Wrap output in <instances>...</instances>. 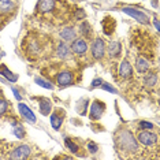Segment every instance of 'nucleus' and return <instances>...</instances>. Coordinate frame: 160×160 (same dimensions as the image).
<instances>
[{
	"instance_id": "1",
	"label": "nucleus",
	"mask_w": 160,
	"mask_h": 160,
	"mask_svg": "<svg viewBox=\"0 0 160 160\" xmlns=\"http://www.w3.org/2000/svg\"><path fill=\"white\" fill-rule=\"evenodd\" d=\"M22 49L29 59L38 58L44 51V42L40 40L37 34H29L22 42Z\"/></svg>"
},
{
	"instance_id": "2",
	"label": "nucleus",
	"mask_w": 160,
	"mask_h": 160,
	"mask_svg": "<svg viewBox=\"0 0 160 160\" xmlns=\"http://www.w3.org/2000/svg\"><path fill=\"white\" fill-rule=\"evenodd\" d=\"M118 144L125 152H137L138 151V145H137V140L133 137V134L127 130L119 133L118 136Z\"/></svg>"
},
{
	"instance_id": "3",
	"label": "nucleus",
	"mask_w": 160,
	"mask_h": 160,
	"mask_svg": "<svg viewBox=\"0 0 160 160\" xmlns=\"http://www.w3.org/2000/svg\"><path fill=\"white\" fill-rule=\"evenodd\" d=\"M74 72L68 71V70H64V71H60L59 74L56 75V83L60 86V88H67V86H71L74 85Z\"/></svg>"
},
{
	"instance_id": "4",
	"label": "nucleus",
	"mask_w": 160,
	"mask_h": 160,
	"mask_svg": "<svg viewBox=\"0 0 160 160\" xmlns=\"http://www.w3.org/2000/svg\"><path fill=\"white\" fill-rule=\"evenodd\" d=\"M122 11L125 14H127L129 17H133L134 19H137L138 22H141V23L148 25L149 22H151L147 14H144L142 11H140V10L134 8V7H122Z\"/></svg>"
},
{
	"instance_id": "5",
	"label": "nucleus",
	"mask_w": 160,
	"mask_h": 160,
	"mask_svg": "<svg viewBox=\"0 0 160 160\" xmlns=\"http://www.w3.org/2000/svg\"><path fill=\"white\" fill-rule=\"evenodd\" d=\"M90 51H92V56L94 59H101L105 53V44L101 38H94L92 42V47H90Z\"/></svg>"
},
{
	"instance_id": "6",
	"label": "nucleus",
	"mask_w": 160,
	"mask_h": 160,
	"mask_svg": "<svg viewBox=\"0 0 160 160\" xmlns=\"http://www.w3.org/2000/svg\"><path fill=\"white\" fill-rule=\"evenodd\" d=\"M137 140L140 141L142 145H145V147H152V145H155L156 142H158V136H156L155 133H151V132H148V130H144V132L138 133Z\"/></svg>"
},
{
	"instance_id": "7",
	"label": "nucleus",
	"mask_w": 160,
	"mask_h": 160,
	"mask_svg": "<svg viewBox=\"0 0 160 160\" xmlns=\"http://www.w3.org/2000/svg\"><path fill=\"white\" fill-rule=\"evenodd\" d=\"M104 111H105V104L100 100H94L92 107H90V119H92V121L100 119Z\"/></svg>"
},
{
	"instance_id": "8",
	"label": "nucleus",
	"mask_w": 160,
	"mask_h": 160,
	"mask_svg": "<svg viewBox=\"0 0 160 160\" xmlns=\"http://www.w3.org/2000/svg\"><path fill=\"white\" fill-rule=\"evenodd\" d=\"M30 152L32 149L29 145H19V147H17L14 151L11 152V155H10V158L11 159H28L29 156H30Z\"/></svg>"
},
{
	"instance_id": "9",
	"label": "nucleus",
	"mask_w": 160,
	"mask_h": 160,
	"mask_svg": "<svg viewBox=\"0 0 160 160\" xmlns=\"http://www.w3.org/2000/svg\"><path fill=\"white\" fill-rule=\"evenodd\" d=\"M56 8V0H38L37 3V11L41 14H48L55 11Z\"/></svg>"
},
{
	"instance_id": "10",
	"label": "nucleus",
	"mask_w": 160,
	"mask_h": 160,
	"mask_svg": "<svg viewBox=\"0 0 160 160\" xmlns=\"http://www.w3.org/2000/svg\"><path fill=\"white\" fill-rule=\"evenodd\" d=\"M63 119H64V111L55 110L51 115V125L55 130H59L62 123H63Z\"/></svg>"
},
{
	"instance_id": "11",
	"label": "nucleus",
	"mask_w": 160,
	"mask_h": 160,
	"mask_svg": "<svg viewBox=\"0 0 160 160\" xmlns=\"http://www.w3.org/2000/svg\"><path fill=\"white\" fill-rule=\"evenodd\" d=\"M71 51L75 53V55H83V53L88 51V44H86V41L82 38L74 40L71 44Z\"/></svg>"
},
{
	"instance_id": "12",
	"label": "nucleus",
	"mask_w": 160,
	"mask_h": 160,
	"mask_svg": "<svg viewBox=\"0 0 160 160\" xmlns=\"http://www.w3.org/2000/svg\"><path fill=\"white\" fill-rule=\"evenodd\" d=\"M18 110H19V114L22 115L23 118L26 119V121L32 122V123H34V122H36V115L33 114V111H32L26 104L19 103V105H18Z\"/></svg>"
},
{
	"instance_id": "13",
	"label": "nucleus",
	"mask_w": 160,
	"mask_h": 160,
	"mask_svg": "<svg viewBox=\"0 0 160 160\" xmlns=\"http://www.w3.org/2000/svg\"><path fill=\"white\" fill-rule=\"evenodd\" d=\"M119 74H121L122 78H132L133 75V67L130 64V62L125 59L121 63V67H119Z\"/></svg>"
},
{
	"instance_id": "14",
	"label": "nucleus",
	"mask_w": 160,
	"mask_h": 160,
	"mask_svg": "<svg viewBox=\"0 0 160 160\" xmlns=\"http://www.w3.org/2000/svg\"><path fill=\"white\" fill-rule=\"evenodd\" d=\"M15 10V3L12 0H0V15H7Z\"/></svg>"
},
{
	"instance_id": "15",
	"label": "nucleus",
	"mask_w": 160,
	"mask_h": 160,
	"mask_svg": "<svg viewBox=\"0 0 160 160\" xmlns=\"http://www.w3.org/2000/svg\"><path fill=\"white\" fill-rule=\"evenodd\" d=\"M115 26H116L115 19H112L111 17H105L104 18V21H103V30H104V33L107 36H111L112 33H114Z\"/></svg>"
},
{
	"instance_id": "16",
	"label": "nucleus",
	"mask_w": 160,
	"mask_h": 160,
	"mask_svg": "<svg viewBox=\"0 0 160 160\" xmlns=\"http://www.w3.org/2000/svg\"><path fill=\"white\" fill-rule=\"evenodd\" d=\"M149 67H151V64H149L148 59H145L144 56H138L136 59V68H137V71L140 72V74L147 72L149 70Z\"/></svg>"
},
{
	"instance_id": "17",
	"label": "nucleus",
	"mask_w": 160,
	"mask_h": 160,
	"mask_svg": "<svg viewBox=\"0 0 160 160\" xmlns=\"http://www.w3.org/2000/svg\"><path fill=\"white\" fill-rule=\"evenodd\" d=\"M121 51H122V45L119 41H111L108 44V55L111 58H118L121 55Z\"/></svg>"
},
{
	"instance_id": "18",
	"label": "nucleus",
	"mask_w": 160,
	"mask_h": 160,
	"mask_svg": "<svg viewBox=\"0 0 160 160\" xmlns=\"http://www.w3.org/2000/svg\"><path fill=\"white\" fill-rule=\"evenodd\" d=\"M0 74H2L4 78L8 79L10 82H17L18 81V75L14 74V72L10 70L6 64H0Z\"/></svg>"
},
{
	"instance_id": "19",
	"label": "nucleus",
	"mask_w": 160,
	"mask_h": 160,
	"mask_svg": "<svg viewBox=\"0 0 160 160\" xmlns=\"http://www.w3.org/2000/svg\"><path fill=\"white\" fill-rule=\"evenodd\" d=\"M75 36H77V33H75L74 28H64L63 30L60 32V37L63 38L64 41H74Z\"/></svg>"
},
{
	"instance_id": "20",
	"label": "nucleus",
	"mask_w": 160,
	"mask_h": 160,
	"mask_svg": "<svg viewBox=\"0 0 160 160\" xmlns=\"http://www.w3.org/2000/svg\"><path fill=\"white\" fill-rule=\"evenodd\" d=\"M56 53L60 59H67V58L70 56V49H68L66 42H63V41L59 42V45H58V48H56Z\"/></svg>"
},
{
	"instance_id": "21",
	"label": "nucleus",
	"mask_w": 160,
	"mask_h": 160,
	"mask_svg": "<svg viewBox=\"0 0 160 160\" xmlns=\"http://www.w3.org/2000/svg\"><path fill=\"white\" fill-rule=\"evenodd\" d=\"M51 110H52V103H51V100L45 99V97H41V99H40V111H41V114L48 115Z\"/></svg>"
},
{
	"instance_id": "22",
	"label": "nucleus",
	"mask_w": 160,
	"mask_h": 160,
	"mask_svg": "<svg viewBox=\"0 0 160 160\" xmlns=\"http://www.w3.org/2000/svg\"><path fill=\"white\" fill-rule=\"evenodd\" d=\"M156 82H158V75L155 74V72H148L147 75H145L144 78V85L148 86V88H153L156 85Z\"/></svg>"
},
{
	"instance_id": "23",
	"label": "nucleus",
	"mask_w": 160,
	"mask_h": 160,
	"mask_svg": "<svg viewBox=\"0 0 160 160\" xmlns=\"http://www.w3.org/2000/svg\"><path fill=\"white\" fill-rule=\"evenodd\" d=\"M34 82L37 83V85H40L41 88H45V89H52L53 88V85L51 82H48V81H45L44 78H40V77H37L34 79Z\"/></svg>"
},
{
	"instance_id": "24",
	"label": "nucleus",
	"mask_w": 160,
	"mask_h": 160,
	"mask_svg": "<svg viewBox=\"0 0 160 160\" xmlns=\"http://www.w3.org/2000/svg\"><path fill=\"white\" fill-rule=\"evenodd\" d=\"M14 136H15L17 138H23L25 137V129H23V126H21V125H15L14 126Z\"/></svg>"
},
{
	"instance_id": "25",
	"label": "nucleus",
	"mask_w": 160,
	"mask_h": 160,
	"mask_svg": "<svg viewBox=\"0 0 160 160\" xmlns=\"http://www.w3.org/2000/svg\"><path fill=\"white\" fill-rule=\"evenodd\" d=\"M64 144H66V147H67L68 149H70L71 152H74V153H77V152H78V147H77V144L72 142L71 138H68V137L64 138Z\"/></svg>"
},
{
	"instance_id": "26",
	"label": "nucleus",
	"mask_w": 160,
	"mask_h": 160,
	"mask_svg": "<svg viewBox=\"0 0 160 160\" xmlns=\"http://www.w3.org/2000/svg\"><path fill=\"white\" fill-rule=\"evenodd\" d=\"M8 108H10V103L7 100L4 99H0V116L2 115H4L7 111H8Z\"/></svg>"
},
{
	"instance_id": "27",
	"label": "nucleus",
	"mask_w": 160,
	"mask_h": 160,
	"mask_svg": "<svg viewBox=\"0 0 160 160\" xmlns=\"http://www.w3.org/2000/svg\"><path fill=\"white\" fill-rule=\"evenodd\" d=\"M81 34H83V36H86V37H88V36H90V26H89V23L88 22H83V23H81Z\"/></svg>"
},
{
	"instance_id": "28",
	"label": "nucleus",
	"mask_w": 160,
	"mask_h": 160,
	"mask_svg": "<svg viewBox=\"0 0 160 160\" xmlns=\"http://www.w3.org/2000/svg\"><path fill=\"white\" fill-rule=\"evenodd\" d=\"M100 86H101V89L107 90V92H110V93H116V89H115V88H112L110 83H105V82H103Z\"/></svg>"
},
{
	"instance_id": "29",
	"label": "nucleus",
	"mask_w": 160,
	"mask_h": 160,
	"mask_svg": "<svg viewBox=\"0 0 160 160\" xmlns=\"http://www.w3.org/2000/svg\"><path fill=\"white\" fill-rule=\"evenodd\" d=\"M140 129H142V130H151V129H153V125H152V123H149V122L141 121L140 122Z\"/></svg>"
},
{
	"instance_id": "30",
	"label": "nucleus",
	"mask_w": 160,
	"mask_h": 160,
	"mask_svg": "<svg viewBox=\"0 0 160 160\" xmlns=\"http://www.w3.org/2000/svg\"><path fill=\"white\" fill-rule=\"evenodd\" d=\"M85 11L83 10H81V8H77V11H75V14H74V18L75 19H85Z\"/></svg>"
},
{
	"instance_id": "31",
	"label": "nucleus",
	"mask_w": 160,
	"mask_h": 160,
	"mask_svg": "<svg viewBox=\"0 0 160 160\" xmlns=\"http://www.w3.org/2000/svg\"><path fill=\"white\" fill-rule=\"evenodd\" d=\"M88 151L90 152V153H96L97 152V145L94 142H92V141H89L88 142Z\"/></svg>"
},
{
	"instance_id": "32",
	"label": "nucleus",
	"mask_w": 160,
	"mask_h": 160,
	"mask_svg": "<svg viewBox=\"0 0 160 160\" xmlns=\"http://www.w3.org/2000/svg\"><path fill=\"white\" fill-rule=\"evenodd\" d=\"M101 83H103V81H101L100 78H96L94 81L92 82V88H96V86H100Z\"/></svg>"
},
{
	"instance_id": "33",
	"label": "nucleus",
	"mask_w": 160,
	"mask_h": 160,
	"mask_svg": "<svg viewBox=\"0 0 160 160\" xmlns=\"http://www.w3.org/2000/svg\"><path fill=\"white\" fill-rule=\"evenodd\" d=\"M12 93H14V96H15V99H17V100H21V99H22V96H21V93L18 92V90H17L15 88H12Z\"/></svg>"
},
{
	"instance_id": "34",
	"label": "nucleus",
	"mask_w": 160,
	"mask_h": 160,
	"mask_svg": "<svg viewBox=\"0 0 160 160\" xmlns=\"http://www.w3.org/2000/svg\"><path fill=\"white\" fill-rule=\"evenodd\" d=\"M155 28H156V30H159V21L158 19H155Z\"/></svg>"
}]
</instances>
